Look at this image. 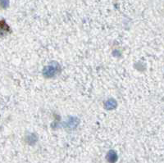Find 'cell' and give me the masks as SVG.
Segmentation results:
<instances>
[{
    "mask_svg": "<svg viewBox=\"0 0 164 163\" xmlns=\"http://www.w3.org/2000/svg\"><path fill=\"white\" fill-rule=\"evenodd\" d=\"M43 73H44V75H46L47 76H53L54 74L56 73V70L53 66H47L46 68L44 69Z\"/></svg>",
    "mask_w": 164,
    "mask_h": 163,
    "instance_id": "cell-1",
    "label": "cell"
},
{
    "mask_svg": "<svg viewBox=\"0 0 164 163\" xmlns=\"http://www.w3.org/2000/svg\"><path fill=\"white\" fill-rule=\"evenodd\" d=\"M117 154L114 153V152H110L108 155V160L109 161V162H115L116 161H117Z\"/></svg>",
    "mask_w": 164,
    "mask_h": 163,
    "instance_id": "cell-2",
    "label": "cell"
},
{
    "mask_svg": "<svg viewBox=\"0 0 164 163\" xmlns=\"http://www.w3.org/2000/svg\"><path fill=\"white\" fill-rule=\"evenodd\" d=\"M111 103V101H110V100H108V102H106V107H107V108H108V109H110V108L112 109V108H114V107H116V105H117V104H116V102H115V101H113V100H112V103Z\"/></svg>",
    "mask_w": 164,
    "mask_h": 163,
    "instance_id": "cell-3",
    "label": "cell"
}]
</instances>
